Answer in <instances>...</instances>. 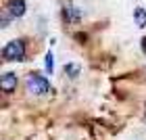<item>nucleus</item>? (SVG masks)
Wrapping results in <instances>:
<instances>
[{
    "label": "nucleus",
    "instance_id": "obj_1",
    "mask_svg": "<svg viewBox=\"0 0 146 140\" xmlns=\"http://www.w3.org/2000/svg\"><path fill=\"white\" fill-rule=\"evenodd\" d=\"M25 88H27L31 94L42 96V94H48L52 86H50V82H48L44 75H40L38 71H31V73L25 75Z\"/></svg>",
    "mask_w": 146,
    "mask_h": 140
},
{
    "label": "nucleus",
    "instance_id": "obj_2",
    "mask_svg": "<svg viewBox=\"0 0 146 140\" xmlns=\"http://www.w3.org/2000/svg\"><path fill=\"white\" fill-rule=\"evenodd\" d=\"M2 59L4 61H11V63L23 61L25 59V40H21V38L11 40V42L2 48Z\"/></svg>",
    "mask_w": 146,
    "mask_h": 140
},
{
    "label": "nucleus",
    "instance_id": "obj_3",
    "mask_svg": "<svg viewBox=\"0 0 146 140\" xmlns=\"http://www.w3.org/2000/svg\"><path fill=\"white\" fill-rule=\"evenodd\" d=\"M6 13L13 19H21L27 13V4L25 0H6Z\"/></svg>",
    "mask_w": 146,
    "mask_h": 140
},
{
    "label": "nucleus",
    "instance_id": "obj_4",
    "mask_svg": "<svg viewBox=\"0 0 146 140\" xmlns=\"http://www.w3.org/2000/svg\"><path fill=\"white\" fill-rule=\"evenodd\" d=\"M17 86H19V77H17V73H13V71H4V73H2V77H0V88H2V92L11 94V92H15Z\"/></svg>",
    "mask_w": 146,
    "mask_h": 140
},
{
    "label": "nucleus",
    "instance_id": "obj_5",
    "mask_svg": "<svg viewBox=\"0 0 146 140\" xmlns=\"http://www.w3.org/2000/svg\"><path fill=\"white\" fill-rule=\"evenodd\" d=\"M63 19H65V21H69V23H77V21H82V13H79L75 6L67 4L63 9Z\"/></svg>",
    "mask_w": 146,
    "mask_h": 140
},
{
    "label": "nucleus",
    "instance_id": "obj_6",
    "mask_svg": "<svg viewBox=\"0 0 146 140\" xmlns=\"http://www.w3.org/2000/svg\"><path fill=\"white\" fill-rule=\"evenodd\" d=\"M134 21L138 27H146V9H142V6L134 9Z\"/></svg>",
    "mask_w": 146,
    "mask_h": 140
},
{
    "label": "nucleus",
    "instance_id": "obj_7",
    "mask_svg": "<svg viewBox=\"0 0 146 140\" xmlns=\"http://www.w3.org/2000/svg\"><path fill=\"white\" fill-rule=\"evenodd\" d=\"M65 75L71 77V79H75L79 75V65L77 63H67V65H65Z\"/></svg>",
    "mask_w": 146,
    "mask_h": 140
},
{
    "label": "nucleus",
    "instance_id": "obj_8",
    "mask_svg": "<svg viewBox=\"0 0 146 140\" xmlns=\"http://www.w3.org/2000/svg\"><path fill=\"white\" fill-rule=\"evenodd\" d=\"M44 65H46V73H54V63H52V52H50V50L46 52Z\"/></svg>",
    "mask_w": 146,
    "mask_h": 140
},
{
    "label": "nucleus",
    "instance_id": "obj_9",
    "mask_svg": "<svg viewBox=\"0 0 146 140\" xmlns=\"http://www.w3.org/2000/svg\"><path fill=\"white\" fill-rule=\"evenodd\" d=\"M9 23H11V17H4V15H2V23H0V25H2V29L9 27Z\"/></svg>",
    "mask_w": 146,
    "mask_h": 140
},
{
    "label": "nucleus",
    "instance_id": "obj_10",
    "mask_svg": "<svg viewBox=\"0 0 146 140\" xmlns=\"http://www.w3.org/2000/svg\"><path fill=\"white\" fill-rule=\"evenodd\" d=\"M140 50H142L144 55H146V36H144V38L140 40Z\"/></svg>",
    "mask_w": 146,
    "mask_h": 140
}]
</instances>
